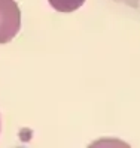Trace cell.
Returning <instances> with one entry per match:
<instances>
[{
  "label": "cell",
  "mask_w": 140,
  "mask_h": 148,
  "mask_svg": "<svg viewBox=\"0 0 140 148\" xmlns=\"http://www.w3.org/2000/svg\"><path fill=\"white\" fill-rule=\"evenodd\" d=\"M49 5L58 12H73L85 3V0H48Z\"/></svg>",
  "instance_id": "obj_2"
},
{
  "label": "cell",
  "mask_w": 140,
  "mask_h": 148,
  "mask_svg": "<svg viewBox=\"0 0 140 148\" xmlns=\"http://www.w3.org/2000/svg\"><path fill=\"white\" fill-rule=\"evenodd\" d=\"M21 27V11L15 0H0V43L11 42Z\"/></svg>",
  "instance_id": "obj_1"
}]
</instances>
